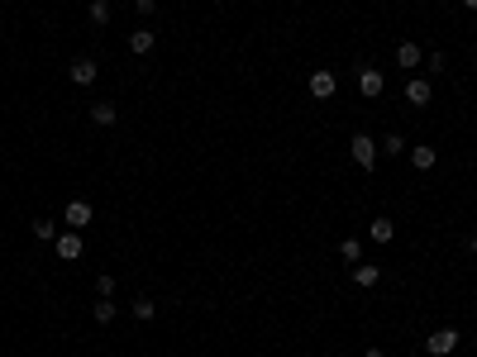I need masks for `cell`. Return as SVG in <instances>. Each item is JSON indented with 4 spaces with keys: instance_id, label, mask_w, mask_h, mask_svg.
<instances>
[{
    "instance_id": "6da1fadb",
    "label": "cell",
    "mask_w": 477,
    "mask_h": 357,
    "mask_svg": "<svg viewBox=\"0 0 477 357\" xmlns=\"http://www.w3.org/2000/svg\"><path fill=\"white\" fill-rule=\"evenodd\" d=\"M353 162H358L363 172H373V167H377V138H368V134H353Z\"/></svg>"
},
{
    "instance_id": "7a4b0ae2",
    "label": "cell",
    "mask_w": 477,
    "mask_h": 357,
    "mask_svg": "<svg viewBox=\"0 0 477 357\" xmlns=\"http://www.w3.org/2000/svg\"><path fill=\"white\" fill-rule=\"evenodd\" d=\"M425 348H430V357H449L458 348V329H434V334L425 338Z\"/></svg>"
},
{
    "instance_id": "3957f363",
    "label": "cell",
    "mask_w": 477,
    "mask_h": 357,
    "mask_svg": "<svg viewBox=\"0 0 477 357\" xmlns=\"http://www.w3.org/2000/svg\"><path fill=\"white\" fill-rule=\"evenodd\" d=\"M334 90H339V77H334V72H325V67L310 72V95H315V100H329Z\"/></svg>"
},
{
    "instance_id": "277c9868",
    "label": "cell",
    "mask_w": 477,
    "mask_h": 357,
    "mask_svg": "<svg viewBox=\"0 0 477 357\" xmlns=\"http://www.w3.org/2000/svg\"><path fill=\"white\" fill-rule=\"evenodd\" d=\"M62 219H67V229H77V234H82V229H86V224L95 219V210L86 205V200H72V205L62 210Z\"/></svg>"
},
{
    "instance_id": "5b68a950",
    "label": "cell",
    "mask_w": 477,
    "mask_h": 357,
    "mask_svg": "<svg viewBox=\"0 0 477 357\" xmlns=\"http://www.w3.org/2000/svg\"><path fill=\"white\" fill-rule=\"evenodd\" d=\"M58 258H62V262H77V258H82V234H77V229L58 238Z\"/></svg>"
},
{
    "instance_id": "8992f818",
    "label": "cell",
    "mask_w": 477,
    "mask_h": 357,
    "mask_svg": "<svg viewBox=\"0 0 477 357\" xmlns=\"http://www.w3.org/2000/svg\"><path fill=\"white\" fill-rule=\"evenodd\" d=\"M382 86H386V77H382L377 67H368V72L358 77V90H363L368 100H377V95H382Z\"/></svg>"
},
{
    "instance_id": "52a82bcc",
    "label": "cell",
    "mask_w": 477,
    "mask_h": 357,
    "mask_svg": "<svg viewBox=\"0 0 477 357\" xmlns=\"http://www.w3.org/2000/svg\"><path fill=\"white\" fill-rule=\"evenodd\" d=\"M153 43H158V34H153V29H134V34H129V53H139V58H143V53H153Z\"/></svg>"
},
{
    "instance_id": "ba28073f",
    "label": "cell",
    "mask_w": 477,
    "mask_h": 357,
    "mask_svg": "<svg viewBox=\"0 0 477 357\" xmlns=\"http://www.w3.org/2000/svg\"><path fill=\"white\" fill-rule=\"evenodd\" d=\"M410 162H415V172H430V167L439 162V153H434L430 143H415V148H410Z\"/></svg>"
},
{
    "instance_id": "9c48e42d",
    "label": "cell",
    "mask_w": 477,
    "mask_h": 357,
    "mask_svg": "<svg viewBox=\"0 0 477 357\" xmlns=\"http://www.w3.org/2000/svg\"><path fill=\"white\" fill-rule=\"evenodd\" d=\"M67 77H72V82H77V86H91V82H95V62H91V58H77V62H72V72H67Z\"/></svg>"
},
{
    "instance_id": "30bf717a",
    "label": "cell",
    "mask_w": 477,
    "mask_h": 357,
    "mask_svg": "<svg viewBox=\"0 0 477 357\" xmlns=\"http://www.w3.org/2000/svg\"><path fill=\"white\" fill-rule=\"evenodd\" d=\"M406 100H410V105H430V82H425V77H410V82H406Z\"/></svg>"
},
{
    "instance_id": "8fae6325",
    "label": "cell",
    "mask_w": 477,
    "mask_h": 357,
    "mask_svg": "<svg viewBox=\"0 0 477 357\" xmlns=\"http://www.w3.org/2000/svg\"><path fill=\"white\" fill-rule=\"evenodd\" d=\"M420 62H425L420 43H401V48H396V67H420Z\"/></svg>"
},
{
    "instance_id": "7c38bea8",
    "label": "cell",
    "mask_w": 477,
    "mask_h": 357,
    "mask_svg": "<svg viewBox=\"0 0 477 357\" xmlns=\"http://www.w3.org/2000/svg\"><path fill=\"white\" fill-rule=\"evenodd\" d=\"M353 281H358L363 291H373V286L382 281V267H373V262H358V267H353Z\"/></svg>"
},
{
    "instance_id": "4fadbf2b",
    "label": "cell",
    "mask_w": 477,
    "mask_h": 357,
    "mask_svg": "<svg viewBox=\"0 0 477 357\" xmlns=\"http://www.w3.org/2000/svg\"><path fill=\"white\" fill-rule=\"evenodd\" d=\"M339 258H344L349 267H358V262H363V243H358V238H344V243H339Z\"/></svg>"
},
{
    "instance_id": "5bb4252c",
    "label": "cell",
    "mask_w": 477,
    "mask_h": 357,
    "mask_svg": "<svg viewBox=\"0 0 477 357\" xmlns=\"http://www.w3.org/2000/svg\"><path fill=\"white\" fill-rule=\"evenodd\" d=\"M91 119H95V124H115V119H119V110H115L110 100H95V105H91Z\"/></svg>"
},
{
    "instance_id": "9a60e30c",
    "label": "cell",
    "mask_w": 477,
    "mask_h": 357,
    "mask_svg": "<svg viewBox=\"0 0 477 357\" xmlns=\"http://www.w3.org/2000/svg\"><path fill=\"white\" fill-rule=\"evenodd\" d=\"M34 238L38 243H58V224L53 219H34Z\"/></svg>"
},
{
    "instance_id": "2e32d148",
    "label": "cell",
    "mask_w": 477,
    "mask_h": 357,
    "mask_svg": "<svg viewBox=\"0 0 477 357\" xmlns=\"http://www.w3.org/2000/svg\"><path fill=\"white\" fill-rule=\"evenodd\" d=\"M158 315V300L153 295H134V319H153Z\"/></svg>"
},
{
    "instance_id": "e0dca14e",
    "label": "cell",
    "mask_w": 477,
    "mask_h": 357,
    "mask_svg": "<svg viewBox=\"0 0 477 357\" xmlns=\"http://www.w3.org/2000/svg\"><path fill=\"white\" fill-rule=\"evenodd\" d=\"M86 14H91V24L105 29V24H110V0H91V5H86Z\"/></svg>"
},
{
    "instance_id": "ac0fdd59",
    "label": "cell",
    "mask_w": 477,
    "mask_h": 357,
    "mask_svg": "<svg viewBox=\"0 0 477 357\" xmlns=\"http://www.w3.org/2000/svg\"><path fill=\"white\" fill-rule=\"evenodd\" d=\"M368 234H373V243H391V234H396V229H391V219H373V229H368Z\"/></svg>"
},
{
    "instance_id": "d6986e66",
    "label": "cell",
    "mask_w": 477,
    "mask_h": 357,
    "mask_svg": "<svg viewBox=\"0 0 477 357\" xmlns=\"http://www.w3.org/2000/svg\"><path fill=\"white\" fill-rule=\"evenodd\" d=\"M382 153H386V158H401V153H406V138H401V134H386V138H382Z\"/></svg>"
},
{
    "instance_id": "ffe728a7",
    "label": "cell",
    "mask_w": 477,
    "mask_h": 357,
    "mask_svg": "<svg viewBox=\"0 0 477 357\" xmlns=\"http://www.w3.org/2000/svg\"><path fill=\"white\" fill-rule=\"evenodd\" d=\"M110 319H115V300L100 295V300H95V324H110Z\"/></svg>"
},
{
    "instance_id": "44dd1931",
    "label": "cell",
    "mask_w": 477,
    "mask_h": 357,
    "mask_svg": "<svg viewBox=\"0 0 477 357\" xmlns=\"http://www.w3.org/2000/svg\"><path fill=\"white\" fill-rule=\"evenodd\" d=\"M95 295H115V276H95Z\"/></svg>"
},
{
    "instance_id": "7402d4cb",
    "label": "cell",
    "mask_w": 477,
    "mask_h": 357,
    "mask_svg": "<svg viewBox=\"0 0 477 357\" xmlns=\"http://www.w3.org/2000/svg\"><path fill=\"white\" fill-rule=\"evenodd\" d=\"M134 5H139V14H153L158 10V0H134Z\"/></svg>"
},
{
    "instance_id": "603a6c76",
    "label": "cell",
    "mask_w": 477,
    "mask_h": 357,
    "mask_svg": "<svg viewBox=\"0 0 477 357\" xmlns=\"http://www.w3.org/2000/svg\"><path fill=\"white\" fill-rule=\"evenodd\" d=\"M363 357H386V353H382V348H368V353H363Z\"/></svg>"
},
{
    "instance_id": "cb8c5ba5",
    "label": "cell",
    "mask_w": 477,
    "mask_h": 357,
    "mask_svg": "<svg viewBox=\"0 0 477 357\" xmlns=\"http://www.w3.org/2000/svg\"><path fill=\"white\" fill-rule=\"evenodd\" d=\"M463 10H477V0H463Z\"/></svg>"
},
{
    "instance_id": "d4e9b609",
    "label": "cell",
    "mask_w": 477,
    "mask_h": 357,
    "mask_svg": "<svg viewBox=\"0 0 477 357\" xmlns=\"http://www.w3.org/2000/svg\"><path fill=\"white\" fill-rule=\"evenodd\" d=\"M473 253H477V238H473Z\"/></svg>"
}]
</instances>
